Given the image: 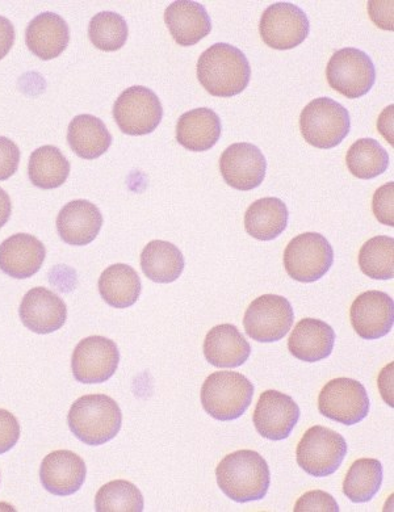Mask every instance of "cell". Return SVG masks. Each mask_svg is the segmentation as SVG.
<instances>
[{"label":"cell","mask_w":394,"mask_h":512,"mask_svg":"<svg viewBox=\"0 0 394 512\" xmlns=\"http://www.w3.org/2000/svg\"><path fill=\"white\" fill-rule=\"evenodd\" d=\"M251 78L250 62L242 50L219 43L205 50L197 61V79L217 98L240 95Z\"/></svg>","instance_id":"obj_1"},{"label":"cell","mask_w":394,"mask_h":512,"mask_svg":"<svg viewBox=\"0 0 394 512\" xmlns=\"http://www.w3.org/2000/svg\"><path fill=\"white\" fill-rule=\"evenodd\" d=\"M216 477L222 493L238 503L261 501L271 484L267 461L250 449L225 456L216 469Z\"/></svg>","instance_id":"obj_2"},{"label":"cell","mask_w":394,"mask_h":512,"mask_svg":"<svg viewBox=\"0 0 394 512\" xmlns=\"http://www.w3.org/2000/svg\"><path fill=\"white\" fill-rule=\"evenodd\" d=\"M67 425L87 446H102L119 434L123 413L116 401L106 394H88L70 407Z\"/></svg>","instance_id":"obj_3"},{"label":"cell","mask_w":394,"mask_h":512,"mask_svg":"<svg viewBox=\"0 0 394 512\" xmlns=\"http://www.w3.org/2000/svg\"><path fill=\"white\" fill-rule=\"evenodd\" d=\"M253 397V383L238 372L212 373L201 388V405L212 418L221 422L241 418Z\"/></svg>","instance_id":"obj_4"},{"label":"cell","mask_w":394,"mask_h":512,"mask_svg":"<svg viewBox=\"0 0 394 512\" xmlns=\"http://www.w3.org/2000/svg\"><path fill=\"white\" fill-rule=\"evenodd\" d=\"M300 129L309 145L333 149L350 133V113L333 99H314L301 112Z\"/></svg>","instance_id":"obj_5"},{"label":"cell","mask_w":394,"mask_h":512,"mask_svg":"<svg viewBox=\"0 0 394 512\" xmlns=\"http://www.w3.org/2000/svg\"><path fill=\"white\" fill-rule=\"evenodd\" d=\"M283 262L289 278L314 283L324 278L333 266L334 250L324 235L304 233L288 243Z\"/></svg>","instance_id":"obj_6"},{"label":"cell","mask_w":394,"mask_h":512,"mask_svg":"<svg viewBox=\"0 0 394 512\" xmlns=\"http://www.w3.org/2000/svg\"><path fill=\"white\" fill-rule=\"evenodd\" d=\"M347 442L328 427H310L296 449L299 467L310 476L328 477L337 472L347 456Z\"/></svg>","instance_id":"obj_7"},{"label":"cell","mask_w":394,"mask_h":512,"mask_svg":"<svg viewBox=\"0 0 394 512\" xmlns=\"http://www.w3.org/2000/svg\"><path fill=\"white\" fill-rule=\"evenodd\" d=\"M329 86L347 99L368 94L376 82L375 65L363 50L345 48L330 58L326 67Z\"/></svg>","instance_id":"obj_8"},{"label":"cell","mask_w":394,"mask_h":512,"mask_svg":"<svg viewBox=\"0 0 394 512\" xmlns=\"http://www.w3.org/2000/svg\"><path fill=\"white\" fill-rule=\"evenodd\" d=\"M113 119L121 132L129 136L153 133L163 119L161 100L148 87H129L117 98Z\"/></svg>","instance_id":"obj_9"},{"label":"cell","mask_w":394,"mask_h":512,"mask_svg":"<svg viewBox=\"0 0 394 512\" xmlns=\"http://www.w3.org/2000/svg\"><path fill=\"white\" fill-rule=\"evenodd\" d=\"M318 410L331 421L354 426L370 413V398L362 383L339 377L329 381L321 390Z\"/></svg>","instance_id":"obj_10"},{"label":"cell","mask_w":394,"mask_h":512,"mask_svg":"<svg viewBox=\"0 0 394 512\" xmlns=\"http://www.w3.org/2000/svg\"><path fill=\"white\" fill-rule=\"evenodd\" d=\"M295 321L291 302L278 295H263L251 302L243 318L246 334L253 341H282Z\"/></svg>","instance_id":"obj_11"},{"label":"cell","mask_w":394,"mask_h":512,"mask_svg":"<svg viewBox=\"0 0 394 512\" xmlns=\"http://www.w3.org/2000/svg\"><path fill=\"white\" fill-rule=\"evenodd\" d=\"M309 31L307 14L296 4L287 2L268 7L259 24L264 44L276 50H289L303 44Z\"/></svg>","instance_id":"obj_12"},{"label":"cell","mask_w":394,"mask_h":512,"mask_svg":"<svg viewBox=\"0 0 394 512\" xmlns=\"http://www.w3.org/2000/svg\"><path fill=\"white\" fill-rule=\"evenodd\" d=\"M119 363L120 351L116 343L96 335L78 343L71 359V368L78 383L102 384L115 375Z\"/></svg>","instance_id":"obj_13"},{"label":"cell","mask_w":394,"mask_h":512,"mask_svg":"<svg viewBox=\"0 0 394 512\" xmlns=\"http://www.w3.org/2000/svg\"><path fill=\"white\" fill-rule=\"evenodd\" d=\"M300 415V407L292 397L278 390H266L259 397L253 421L259 435L279 442L292 434Z\"/></svg>","instance_id":"obj_14"},{"label":"cell","mask_w":394,"mask_h":512,"mask_svg":"<svg viewBox=\"0 0 394 512\" xmlns=\"http://www.w3.org/2000/svg\"><path fill=\"white\" fill-rule=\"evenodd\" d=\"M355 333L366 341H375L391 333L394 325V302L380 291H368L356 297L350 310Z\"/></svg>","instance_id":"obj_15"},{"label":"cell","mask_w":394,"mask_h":512,"mask_svg":"<svg viewBox=\"0 0 394 512\" xmlns=\"http://www.w3.org/2000/svg\"><path fill=\"white\" fill-rule=\"evenodd\" d=\"M266 158L253 144H234L222 153L220 171L225 183L238 191H251L261 186L266 176Z\"/></svg>","instance_id":"obj_16"},{"label":"cell","mask_w":394,"mask_h":512,"mask_svg":"<svg viewBox=\"0 0 394 512\" xmlns=\"http://www.w3.org/2000/svg\"><path fill=\"white\" fill-rule=\"evenodd\" d=\"M19 314L23 325L33 333L50 334L65 325L67 308L56 293L37 287L24 296Z\"/></svg>","instance_id":"obj_17"},{"label":"cell","mask_w":394,"mask_h":512,"mask_svg":"<svg viewBox=\"0 0 394 512\" xmlns=\"http://www.w3.org/2000/svg\"><path fill=\"white\" fill-rule=\"evenodd\" d=\"M87 468L77 453L60 449L49 453L40 468L41 484L60 497L77 493L85 484Z\"/></svg>","instance_id":"obj_18"},{"label":"cell","mask_w":394,"mask_h":512,"mask_svg":"<svg viewBox=\"0 0 394 512\" xmlns=\"http://www.w3.org/2000/svg\"><path fill=\"white\" fill-rule=\"evenodd\" d=\"M45 246L31 234H14L0 245V270L14 279H28L40 271Z\"/></svg>","instance_id":"obj_19"},{"label":"cell","mask_w":394,"mask_h":512,"mask_svg":"<svg viewBox=\"0 0 394 512\" xmlns=\"http://www.w3.org/2000/svg\"><path fill=\"white\" fill-rule=\"evenodd\" d=\"M102 226V212L87 200L70 201L57 217L58 234L71 246H86L95 241Z\"/></svg>","instance_id":"obj_20"},{"label":"cell","mask_w":394,"mask_h":512,"mask_svg":"<svg viewBox=\"0 0 394 512\" xmlns=\"http://www.w3.org/2000/svg\"><path fill=\"white\" fill-rule=\"evenodd\" d=\"M165 22L175 43L192 46L211 33L212 22L203 4L178 0L165 11Z\"/></svg>","instance_id":"obj_21"},{"label":"cell","mask_w":394,"mask_h":512,"mask_svg":"<svg viewBox=\"0 0 394 512\" xmlns=\"http://www.w3.org/2000/svg\"><path fill=\"white\" fill-rule=\"evenodd\" d=\"M69 25L54 12H44L29 23L25 44L36 57L50 61L64 53L69 45Z\"/></svg>","instance_id":"obj_22"},{"label":"cell","mask_w":394,"mask_h":512,"mask_svg":"<svg viewBox=\"0 0 394 512\" xmlns=\"http://www.w3.org/2000/svg\"><path fill=\"white\" fill-rule=\"evenodd\" d=\"M335 333L328 323L305 318L288 339V350L301 362L316 363L329 358L334 350Z\"/></svg>","instance_id":"obj_23"},{"label":"cell","mask_w":394,"mask_h":512,"mask_svg":"<svg viewBox=\"0 0 394 512\" xmlns=\"http://www.w3.org/2000/svg\"><path fill=\"white\" fill-rule=\"evenodd\" d=\"M250 343L234 325H219L209 330L204 341V356L213 367L237 368L249 360Z\"/></svg>","instance_id":"obj_24"},{"label":"cell","mask_w":394,"mask_h":512,"mask_svg":"<svg viewBox=\"0 0 394 512\" xmlns=\"http://www.w3.org/2000/svg\"><path fill=\"white\" fill-rule=\"evenodd\" d=\"M221 120L209 108L192 109L183 113L176 124V141L190 151H207L219 142Z\"/></svg>","instance_id":"obj_25"},{"label":"cell","mask_w":394,"mask_h":512,"mask_svg":"<svg viewBox=\"0 0 394 512\" xmlns=\"http://www.w3.org/2000/svg\"><path fill=\"white\" fill-rule=\"evenodd\" d=\"M67 142L78 157L96 159L111 148L112 136L98 117L79 115L71 120L67 129Z\"/></svg>","instance_id":"obj_26"},{"label":"cell","mask_w":394,"mask_h":512,"mask_svg":"<svg viewBox=\"0 0 394 512\" xmlns=\"http://www.w3.org/2000/svg\"><path fill=\"white\" fill-rule=\"evenodd\" d=\"M288 208L276 197H264L251 204L245 213L247 234L259 241L278 238L288 225Z\"/></svg>","instance_id":"obj_27"},{"label":"cell","mask_w":394,"mask_h":512,"mask_svg":"<svg viewBox=\"0 0 394 512\" xmlns=\"http://www.w3.org/2000/svg\"><path fill=\"white\" fill-rule=\"evenodd\" d=\"M142 283L136 270L128 264H113L99 279V293L108 305L127 309L140 299Z\"/></svg>","instance_id":"obj_28"},{"label":"cell","mask_w":394,"mask_h":512,"mask_svg":"<svg viewBox=\"0 0 394 512\" xmlns=\"http://www.w3.org/2000/svg\"><path fill=\"white\" fill-rule=\"evenodd\" d=\"M184 256L173 243L152 241L141 253V268L146 278L159 284L174 283L183 274Z\"/></svg>","instance_id":"obj_29"},{"label":"cell","mask_w":394,"mask_h":512,"mask_svg":"<svg viewBox=\"0 0 394 512\" xmlns=\"http://www.w3.org/2000/svg\"><path fill=\"white\" fill-rule=\"evenodd\" d=\"M28 175L33 186L54 190L69 178L70 162L56 146H41L29 158Z\"/></svg>","instance_id":"obj_30"},{"label":"cell","mask_w":394,"mask_h":512,"mask_svg":"<svg viewBox=\"0 0 394 512\" xmlns=\"http://www.w3.org/2000/svg\"><path fill=\"white\" fill-rule=\"evenodd\" d=\"M383 465L376 459H359L343 481V494L354 503L370 502L383 485Z\"/></svg>","instance_id":"obj_31"},{"label":"cell","mask_w":394,"mask_h":512,"mask_svg":"<svg viewBox=\"0 0 394 512\" xmlns=\"http://www.w3.org/2000/svg\"><path fill=\"white\" fill-rule=\"evenodd\" d=\"M347 167L358 179H373L387 171L389 154L373 138H360L351 145L346 155Z\"/></svg>","instance_id":"obj_32"},{"label":"cell","mask_w":394,"mask_h":512,"mask_svg":"<svg viewBox=\"0 0 394 512\" xmlns=\"http://www.w3.org/2000/svg\"><path fill=\"white\" fill-rule=\"evenodd\" d=\"M359 267L364 275L375 280L394 278V239L392 237L371 238L359 251Z\"/></svg>","instance_id":"obj_33"},{"label":"cell","mask_w":394,"mask_h":512,"mask_svg":"<svg viewBox=\"0 0 394 512\" xmlns=\"http://www.w3.org/2000/svg\"><path fill=\"white\" fill-rule=\"evenodd\" d=\"M95 510L98 512H142L144 495L136 485L125 480L108 482L95 497Z\"/></svg>","instance_id":"obj_34"},{"label":"cell","mask_w":394,"mask_h":512,"mask_svg":"<svg viewBox=\"0 0 394 512\" xmlns=\"http://www.w3.org/2000/svg\"><path fill=\"white\" fill-rule=\"evenodd\" d=\"M128 24L116 12H99L88 25V37L95 48L103 52H116L123 48L128 39Z\"/></svg>","instance_id":"obj_35"},{"label":"cell","mask_w":394,"mask_h":512,"mask_svg":"<svg viewBox=\"0 0 394 512\" xmlns=\"http://www.w3.org/2000/svg\"><path fill=\"white\" fill-rule=\"evenodd\" d=\"M372 211L377 221L383 225L394 226V183L384 184L375 192Z\"/></svg>","instance_id":"obj_36"},{"label":"cell","mask_w":394,"mask_h":512,"mask_svg":"<svg viewBox=\"0 0 394 512\" xmlns=\"http://www.w3.org/2000/svg\"><path fill=\"white\" fill-rule=\"evenodd\" d=\"M295 512H339V506L333 495L322 490H312L305 493L297 501Z\"/></svg>","instance_id":"obj_37"},{"label":"cell","mask_w":394,"mask_h":512,"mask_svg":"<svg viewBox=\"0 0 394 512\" xmlns=\"http://www.w3.org/2000/svg\"><path fill=\"white\" fill-rule=\"evenodd\" d=\"M19 162V146L10 138L0 136V182L10 179L18 171Z\"/></svg>","instance_id":"obj_38"},{"label":"cell","mask_w":394,"mask_h":512,"mask_svg":"<svg viewBox=\"0 0 394 512\" xmlns=\"http://www.w3.org/2000/svg\"><path fill=\"white\" fill-rule=\"evenodd\" d=\"M20 438L18 419L10 411L0 409V455L11 451Z\"/></svg>","instance_id":"obj_39"},{"label":"cell","mask_w":394,"mask_h":512,"mask_svg":"<svg viewBox=\"0 0 394 512\" xmlns=\"http://www.w3.org/2000/svg\"><path fill=\"white\" fill-rule=\"evenodd\" d=\"M15 37L14 24L4 16H0V60H3L10 53L15 43Z\"/></svg>","instance_id":"obj_40"},{"label":"cell","mask_w":394,"mask_h":512,"mask_svg":"<svg viewBox=\"0 0 394 512\" xmlns=\"http://www.w3.org/2000/svg\"><path fill=\"white\" fill-rule=\"evenodd\" d=\"M12 204L8 193L0 188V228H3L10 220Z\"/></svg>","instance_id":"obj_41"}]
</instances>
